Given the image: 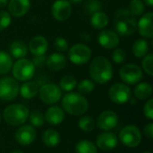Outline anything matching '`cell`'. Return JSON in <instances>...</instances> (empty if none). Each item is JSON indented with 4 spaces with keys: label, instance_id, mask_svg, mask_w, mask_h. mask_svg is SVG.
<instances>
[{
    "label": "cell",
    "instance_id": "cell-22",
    "mask_svg": "<svg viewBox=\"0 0 153 153\" xmlns=\"http://www.w3.org/2000/svg\"><path fill=\"white\" fill-rule=\"evenodd\" d=\"M28 46L22 40H14L9 46L10 56L16 58H24L28 55Z\"/></svg>",
    "mask_w": 153,
    "mask_h": 153
},
{
    "label": "cell",
    "instance_id": "cell-21",
    "mask_svg": "<svg viewBox=\"0 0 153 153\" xmlns=\"http://www.w3.org/2000/svg\"><path fill=\"white\" fill-rule=\"evenodd\" d=\"M44 117L50 126H58L65 119V112L61 108L57 106H52L48 108Z\"/></svg>",
    "mask_w": 153,
    "mask_h": 153
},
{
    "label": "cell",
    "instance_id": "cell-8",
    "mask_svg": "<svg viewBox=\"0 0 153 153\" xmlns=\"http://www.w3.org/2000/svg\"><path fill=\"white\" fill-rule=\"evenodd\" d=\"M119 140L125 146L128 148H135L142 142V133L137 126L129 125L120 131Z\"/></svg>",
    "mask_w": 153,
    "mask_h": 153
},
{
    "label": "cell",
    "instance_id": "cell-10",
    "mask_svg": "<svg viewBox=\"0 0 153 153\" xmlns=\"http://www.w3.org/2000/svg\"><path fill=\"white\" fill-rule=\"evenodd\" d=\"M109 99L116 104H125L128 102L132 97L130 87L124 82H117L108 90Z\"/></svg>",
    "mask_w": 153,
    "mask_h": 153
},
{
    "label": "cell",
    "instance_id": "cell-44",
    "mask_svg": "<svg viewBox=\"0 0 153 153\" xmlns=\"http://www.w3.org/2000/svg\"><path fill=\"white\" fill-rule=\"evenodd\" d=\"M144 4H146L149 7H152L153 6V0H143Z\"/></svg>",
    "mask_w": 153,
    "mask_h": 153
},
{
    "label": "cell",
    "instance_id": "cell-13",
    "mask_svg": "<svg viewBox=\"0 0 153 153\" xmlns=\"http://www.w3.org/2000/svg\"><path fill=\"white\" fill-rule=\"evenodd\" d=\"M36 136H37V133L35 128L30 125L22 126L17 129L14 134V138L16 142L22 146L31 144L35 141Z\"/></svg>",
    "mask_w": 153,
    "mask_h": 153
},
{
    "label": "cell",
    "instance_id": "cell-43",
    "mask_svg": "<svg viewBox=\"0 0 153 153\" xmlns=\"http://www.w3.org/2000/svg\"><path fill=\"white\" fill-rule=\"evenodd\" d=\"M9 0H0V8H4L7 6Z\"/></svg>",
    "mask_w": 153,
    "mask_h": 153
},
{
    "label": "cell",
    "instance_id": "cell-11",
    "mask_svg": "<svg viewBox=\"0 0 153 153\" xmlns=\"http://www.w3.org/2000/svg\"><path fill=\"white\" fill-rule=\"evenodd\" d=\"M39 95L41 101L48 105L58 102L62 97V91L55 83H46L39 89Z\"/></svg>",
    "mask_w": 153,
    "mask_h": 153
},
{
    "label": "cell",
    "instance_id": "cell-26",
    "mask_svg": "<svg viewBox=\"0 0 153 153\" xmlns=\"http://www.w3.org/2000/svg\"><path fill=\"white\" fill-rule=\"evenodd\" d=\"M134 94L138 100H147L152 94V87L149 82H140L134 88Z\"/></svg>",
    "mask_w": 153,
    "mask_h": 153
},
{
    "label": "cell",
    "instance_id": "cell-31",
    "mask_svg": "<svg viewBox=\"0 0 153 153\" xmlns=\"http://www.w3.org/2000/svg\"><path fill=\"white\" fill-rule=\"evenodd\" d=\"M95 126H96L95 120L91 117H89V116L82 117L78 121V126H79V128L82 131L86 132V133L91 132L95 128Z\"/></svg>",
    "mask_w": 153,
    "mask_h": 153
},
{
    "label": "cell",
    "instance_id": "cell-2",
    "mask_svg": "<svg viewBox=\"0 0 153 153\" xmlns=\"http://www.w3.org/2000/svg\"><path fill=\"white\" fill-rule=\"evenodd\" d=\"M116 32L123 37H129L137 30V20L129 10L119 9L115 15Z\"/></svg>",
    "mask_w": 153,
    "mask_h": 153
},
{
    "label": "cell",
    "instance_id": "cell-46",
    "mask_svg": "<svg viewBox=\"0 0 153 153\" xmlns=\"http://www.w3.org/2000/svg\"><path fill=\"white\" fill-rule=\"evenodd\" d=\"M11 153H23L22 151H20V150H16V151H13V152H12Z\"/></svg>",
    "mask_w": 153,
    "mask_h": 153
},
{
    "label": "cell",
    "instance_id": "cell-15",
    "mask_svg": "<svg viewBox=\"0 0 153 153\" xmlns=\"http://www.w3.org/2000/svg\"><path fill=\"white\" fill-rule=\"evenodd\" d=\"M97 147L103 152H110L114 150L118 144V139L114 133L105 131L98 135L96 140Z\"/></svg>",
    "mask_w": 153,
    "mask_h": 153
},
{
    "label": "cell",
    "instance_id": "cell-39",
    "mask_svg": "<svg viewBox=\"0 0 153 153\" xmlns=\"http://www.w3.org/2000/svg\"><path fill=\"white\" fill-rule=\"evenodd\" d=\"M54 46L56 49L60 53L66 52L68 50V42L65 38H62V37H57L55 39Z\"/></svg>",
    "mask_w": 153,
    "mask_h": 153
},
{
    "label": "cell",
    "instance_id": "cell-29",
    "mask_svg": "<svg viewBox=\"0 0 153 153\" xmlns=\"http://www.w3.org/2000/svg\"><path fill=\"white\" fill-rule=\"evenodd\" d=\"M77 85V81L74 76L73 75H65L62 77V79L59 82V88L62 91L70 92L72 91Z\"/></svg>",
    "mask_w": 153,
    "mask_h": 153
},
{
    "label": "cell",
    "instance_id": "cell-41",
    "mask_svg": "<svg viewBox=\"0 0 153 153\" xmlns=\"http://www.w3.org/2000/svg\"><path fill=\"white\" fill-rule=\"evenodd\" d=\"M46 60H47V58H46V56L44 55H42V56H34L31 62L33 63L35 67L36 66L37 67H41L44 65H46Z\"/></svg>",
    "mask_w": 153,
    "mask_h": 153
},
{
    "label": "cell",
    "instance_id": "cell-25",
    "mask_svg": "<svg viewBox=\"0 0 153 153\" xmlns=\"http://www.w3.org/2000/svg\"><path fill=\"white\" fill-rule=\"evenodd\" d=\"M150 50L149 42L145 39H138L134 41L132 46V51L135 57L143 58L145 56Z\"/></svg>",
    "mask_w": 153,
    "mask_h": 153
},
{
    "label": "cell",
    "instance_id": "cell-17",
    "mask_svg": "<svg viewBox=\"0 0 153 153\" xmlns=\"http://www.w3.org/2000/svg\"><path fill=\"white\" fill-rule=\"evenodd\" d=\"M152 12H148L143 13L139 22H137V30L140 35L144 39H152L153 37V24H152Z\"/></svg>",
    "mask_w": 153,
    "mask_h": 153
},
{
    "label": "cell",
    "instance_id": "cell-30",
    "mask_svg": "<svg viewBox=\"0 0 153 153\" xmlns=\"http://www.w3.org/2000/svg\"><path fill=\"white\" fill-rule=\"evenodd\" d=\"M75 152L76 153H97L96 145L89 141V140H82L79 142L75 146Z\"/></svg>",
    "mask_w": 153,
    "mask_h": 153
},
{
    "label": "cell",
    "instance_id": "cell-3",
    "mask_svg": "<svg viewBox=\"0 0 153 153\" xmlns=\"http://www.w3.org/2000/svg\"><path fill=\"white\" fill-rule=\"evenodd\" d=\"M64 111L72 116H82L89 108V102L83 95L79 92L70 91L62 100Z\"/></svg>",
    "mask_w": 153,
    "mask_h": 153
},
{
    "label": "cell",
    "instance_id": "cell-23",
    "mask_svg": "<svg viewBox=\"0 0 153 153\" xmlns=\"http://www.w3.org/2000/svg\"><path fill=\"white\" fill-rule=\"evenodd\" d=\"M19 92L21 93V96L23 99L30 100L36 97V95L39 92V85L37 82L32 81H27L24 82L23 84L21 86Z\"/></svg>",
    "mask_w": 153,
    "mask_h": 153
},
{
    "label": "cell",
    "instance_id": "cell-34",
    "mask_svg": "<svg viewBox=\"0 0 153 153\" xmlns=\"http://www.w3.org/2000/svg\"><path fill=\"white\" fill-rule=\"evenodd\" d=\"M29 120L30 123L33 127H41L45 123V117L44 115L39 111V110H33L29 115Z\"/></svg>",
    "mask_w": 153,
    "mask_h": 153
},
{
    "label": "cell",
    "instance_id": "cell-40",
    "mask_svg": "<svg viewBox=\"0 0 153 153\" xmlns=\"http://www.w3.org/2000/svg\"><path fill=\"white\" fill-rule=\"evenodd\" d=\"M143 114L144 116L152 120L153 119V100L150 99L143 106Z\"/></svg>",
    "mask_w": 153,
    "mask_h": 153
},
{
    "label": "cell",
    "instance_id": "cell-27",
    "mask_svg": "<svg viewBox=\"0 0 153 153\" xmlns=\"http://www.w3.org/2000/svg\"><path fill=\"white\" fill-rule=\"evenodd\" d=\"M91 24L94 29L102 30L106 28L108 24V16L104 12H97L91 14Z\"/></svg>",
    "mask_w": 153,
    "mask_h": 153
},
{
    "label": "cell",
    "instance_id": "cell-36",
    "mask_svg": "<svg viewBox=\"0 0 153 153\" xmlns=\"http://www.w3.org/2000/svg\"><path fill=\"white\" fill-rule=\"evenodd\" d=\"M112 59L115 64L121 65L123 64L126 59V53L123 48H114V51L112 53Z\"/></svg>",
    "mask_w": 153,
    "mask_h": 153
},
{
    "label": "cell",
    "instance_id": "cell-5",
    "mask_svg": "<svg viewBox=\"0 0 153 153\" xmlns=\"http://www.w3.org/2000/svg\"><path fill=\"white\" fill-rule=\"evenodd\" d=\"M36 67L33 63L26 58H20L13 64L12 73L13 78L19 82H27L32 79Z\"/></svg>",
    "mask_w": 153,
    "mask_h": 153
},
{
    "label": "cell",
    "instance_id": "cell-47",
    "mask_svg": "<svg viewBox=\"0 0 153 153\" xmlns=\"http://www.w3.org/2000/svg\"><path fill=\"white\" fill-rule=\"evenodd\" d=\"M143 153H152V152H143Z\"/></svg>",
    "mask_w": 153,
    "mask_h": 153
},
{
    "label": "cell",
    "instance_id": "cell-32",
    "mask_svg": "<svg viewBox=\"0 0 153 153\" xmlns=\"http://www.w3.org/2000/svg\"><path fill=\"white\" fill-rule=\"evenodd\" d=\"M145 11V4L142 0H132L129 4V12L134 16H142Z\"/></svg>",
    "mask_w": 153,
    "mask_h": 153
},
{
    "label": "cell",
    "instance_id": "cell-28",
    "mask_svg": "<svg viewBox=\"0 0 153 153\" xmlns=\"http://www.w3.org/2000/svg\"><path fill=\"white\" fill-rule=\"evenodd\" d=\"M13 59L10 54L4 51H0V75L6 74L12 70Z\"/></svg>",
    "mask_w": 153,
    "mask_h": 153
},
{
    "label": "cell",
    "instance_id": "cell-7",
    "mask_svg": "<svg viewBox=\"0 0 153 153\" xmlns=\"http://www.w3.org/2000/svg\"><path fill=\"white\" fill-rule=\"evenodd\" d=\"M91 57V49L83 43H77L68 49V58L76 65L87 64Z\"/></svg>",
    "mask_w": 153,
    "mask_h": 153
},
{
    "label": "cell",
    "instance_id": "cell-12",
    "mask_svg": "<svg viewBox=\"0 0 153 153\" xmlns=\"http://www.w3.org/2000/svg\"><path fill=\"white\" fill-rule=\"evenodd\" d=\"M72 4L68 0H56L51 6V14L58 22L66 21L72 14Z\"/></svg>",
    "mask_w": 153,
    "mask_h": 153
},
{
    "label": "cell",
    "instance_id": "cell-37",
    "mask_svg": "<svg viewBox=\"0 0 153 153\" xmlns=\"http://www.w3.org/2000/svg\"><path fill=\"white\" fill-rule=\"evenodd\" d=\"M102 4L99 0H88L85 4V10L88 13L93 14L101 10Z\"/></svg>",
    "mask_w": 153,
    "mask_h": 153
},
{
    "label": "cell",
    "instance_id": "cell-42",
    "mask_svg": "<svg viewBox=\"0 0 153 153\" xmlns=\"http://www.w3.org/2000/svg\"><path fill=\"white\" fill-rule=\"evenodd\" d=\"M143 133H144V135L149 138L150 140H152L153 138V124L152 123H150L148 124L144 129H143Z\"/></svg>",
    "mask_w": 153,
    "mask_h": 153
},
{
    "label": "cell",
    "instance_id": "cell-33",
    "mask_svg": "<svg viewBox=\"0 0 153 153\" xmlns=\"http://www.w3.org/2000/svg\"><path fill=\"white\" fill-rule=\"evenodd\" d=\"M77 88H78L79 93H81L82 95H88V94L91 93L94 91V89H95V83L91 80L84 79V80H82L78 83Z\"/></svg>",
    "mask_w": 153,
    "mask_h": 153
},
{
    "label": "cell",
    "instance_id": "cell-48",
    "mask_svg": "<svg viewBox=\"0 0 153 153\" xmlns=\"http://www.w3.org/2000/svg\"><path fill=\"white\" fill-rule=\"evenodd\" d=\"M0 123H1V114H0Z\"/></svg>",
    "mask_w": 153,
    "mask_h": 153
},
{
    "label": "cell",
    "instance_id": "cell-20",
    "mask_svg": "<svg viewBox=\"0 0 153 153\" xmlns=\"http://www.w3.org/2000/svg\"><path fill=\"white\" fill-rule=\"evenodd\" d=\"M47 66L52 71H60L64 69L67 65V59L65 55L60 52H56L51 54L47 57L46 60Z\"/></svg>",
    "mask_w": 153,
    "mask_h": 153
},
{
    "label": "cell",
    "instance_id": "cell-6",
    "mask_svg": "<svg viewBox=\"0 0 153 153\" xmlns=\"http://www.w3.org/2000/svg\"><path fill=\"white\" fill-rule=\"evenodd\" d=\"M119 76L124 83L134 85L142 81L143 78V72L142 68L135 64H126L120 68Z\"/></svg>",
    "mask_w": 153,
    "mask_h": 153
},
{
    "label": "cell",
    "instance_id": "cell-24",
    "mask_svg": "<svg viewBox=\"0 0 153 153\" xmlns=\"http://www.w3.org/2000/svg\"><path fill=\"white\" fill-rule=\"evenodd\" d=\"M60 134L54 129H48L42 134V142L47 147L55 148L60 143Z\"/></svg>",
    "mask_w": 153,
    "mask_h": 153
},
{
    "label": "cell",
    "instance_id": "cell-35",
    "mask_svg": "<svg viewBox=\"0 0 153 153\" xmlns=\"http://www.w3.org/2000/svg\"><path fill=\"white\" fill-rule=\"evenodd\" d=\"M143 61H142V66L143 71L149 75V76H152L153 75V54L150 53L147 54L145 56L143 57Z\"/></svg>",
    "mask_w": 153,
    "mask_h": 153
},
{
    "label": "cell",
    "instance_id": "cell-16",
    "mask_svg": "<svg viewBox=\"0 0 153 153\" xmlns=\"http://www.w3.org/2000/svg\"><path fill=\"white\" fill-rule=\"evenodd\" d=\"M118 124V117L112 110L103 111L98 117L97 126L100 130L110 131L114 129Z\"/></svg>",
    "mask_w": 153,
    "mask_h": 153
},
{
    "label": "cell",
    "instance_id": "cell-38",
    "mask_svg": "<svg viewBox=\"0 0 153 153\" xmlns=\"http://www.w3.org/2000/svg\"><path fill=\"white\" fill-rule=\"evenodd\" d=\"M12 22L10 13L7 11L0 10V31L5 30Z\"/></svg>",
    "mask_w": 153,
    "mask_h": 153
},
{
    "label": "cell",
    "instance_id": "cell-45",
    "mask_svg": "<svg viewBox=\"0 0 153 153\" xmlns=\"http://www.w3.org/2000/svg\"><path fill=\"white\" fill-rule=\"evenodd\" d=\"M71 4H79L81 2H82V0H68Z\"/></svg>",
    "mask_w": 153,
    "mask_h": 153
},
{
    "label": "cell",
    "instance_id": "cell-14",
    "mask_svg": "<svg viewBox=\"0 0 153 153\" xmlns=\"http://www.w3.org/2000/svg\"><path fill=\"white\" fill-rule=\"evenodd\" d=\"M98 42L106 49H114L119 45V35L111 30H102L98 35Z\"/></svg>",
    "mask_w": 153,
    "mask_h": 153
},
{
    "label": "cell",
    "instance_id": "cell-9",
    "mask_svg": "<svg viewBox=\"0 0 153 153\" xmlns=\"http://www.w3.org/2000/svg\"><path fill=\"white\" fill-rule=\"evenodd\" d=\"M20 86L18 81L13 77H3L0 79V99L4 101L14 100L19 94Z\"/></svg>",
    "mask_w": 153,
    "mask_h": 153
},
{
    "label": "cell",
    "instance_id": "cell-1",
    "mask_svg": "<svg viewBox=\"0 0 153 153\" xmlns=\"http://www.w3.org/2000/svg\"><path fill=\"white\" fill-rule=\"evenodd\" d=\"M89 73L94 82L105 84L113 77V66L108 58L100 56L91 61L89 67Z\"/></svg>",
    "mask_w": 153,
    "mask_h": 153
},
{
    "label": "cell",
    "instance_id": "cell-4",
    "mask_svg": "<svg viewBox=\"0 0 153 153\" xmlns=\"http://www.w3.org/2000/svg\"><path fill=\"white\" fill-rule=\"evenodd\" d=\"M30 111L26 106L22 104H12L5 108L3 116L8 125L17 126L23 125L28 119Z\"/></svg>",
    "mask_w": 153,
    "mask_h": 153
},
{
    "label": "cell",
    "instance_id": "cell-19",
    "mask_svg": "<svg viewBox=\"0 0 153 153\" xmlns=\"http://www.w3.org/2000/svg\"><path fill=\"white\" fill-rule=\"evenodd\" d=\"M8 13L13 17L24 16L30 8V0H10L7 4Z\"/></svg>",
    "mask_w": 153,
    "mask_h": 153
},
{
    "label": "cell",
    "instance_id": "cell-18",
    "mask_svg": "<svg viewBox=\"0 0 153 153\" xmlns=\"http://www.w3.org/2000/svg\"><path fill=\"white\" fill-rule=\"evenodd\" d=\"M48 39L41 36L37 35L30 39L28 44V49L33 56H42L48 51Z\"/></svg>",
    "mask_w": 153,
    "mask_h": 153
}]
</instances>
